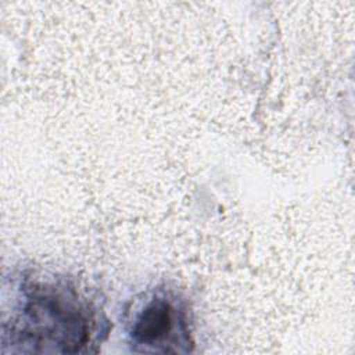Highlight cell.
Segmentation results:
<instances>
[{
	"label": "cell",
	"mask_w": 355,
	"mask_h": 355,
	"mask_svg": "<svg viewBox=\"0 0 355 355\" xmlns=\"http://www.w3.org/2000/svg\"><path fill=\"white\" fill-rule=\"evenodd\" d=\"M3 326L12 352H80L93 341L97 319L76 288L61 280H29Z\"/></svg>",
	"instance_id": "obj_1"
},
{
	"label": "cell",
	"mask_w": 355,
	"mask_h": 355,
	"mask_svg": "<svg viewBox=\"0 0 355 355\" xmlns=\"http://www.w3.org/2000/svg\"><path fill=\"white\" fill-rule=\"evenodd\" d=\"M130 337L144 352H189L193 345L186 309L164 294L154 295L137 312Z\"/></svg>",
	"instance_id": "obj_2"
}]
</instances>
